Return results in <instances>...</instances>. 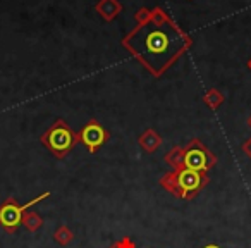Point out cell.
Segmentation results:
<instances>
[{"instance_id": "cell-11", "label": "cell", "mask_w": 251, "mask_h": 248, "mask_svg": "<svg viewBox=\"0 0 251 248\" xmlns=\"http://www.w3.org/2000/svg\"><path fill=\"white\" fill-rule=\"evenodd\" d=\"M222 100H224V97L219 93V91H210V93L205 97V102L210 105V107H213V109L219 107V105L222 104Z\"/></svg>"}, {"instance_id": "cell-10", "label": "cell", "mask_w": 251, "mask_h": 248, "mask_svg": "<svg viewBox=\"0 0 251 248\" xmlns=\"http://www.w3.org/2000/svg\"><path fill=\"white\" fill-rule=\"evenodd\" d=\"M164 159L172 169L182 167V148L181 147H174L171 152H167V154H165Z\"/></svg>"}, {"instance_id": "cell-15", "label": "cell", "mask_w": 251, "mask_h": 248, "mask_svg": "<svg viewBox=\"0 0 251 248\" xmlns=\"http://www.w3.org/2000/svg\"><path fill=\"white\" fill-rule=\"evenodd\" d=\"M248 66H250V69H251V60H250V64H248Z\"/></svg>"}, {"instance_id": "cell-7", "label": "cell", "mask_w": 251, "mask_h": 248, "mask_svg": "<svg viewBox=\"0 0 251 248\" xmlns=\"http://www.w3.org/2000/svg\"><path fill=\"white\" fill-rule=\"evenodd\" d=\"M160 143H162V138L158 137L153 130L145 131V133L140 137V145L147 154H153V152L160 147Z\"/></svg>"}, {"instance_id": "cell-16", "label": "cell", "mask_w": 251, "mask_h": 248, "mask_svg": "<svg viewBox=\"0 0 251 248\" xmlns=\"http://www.w3.org/2000/svg\"><path fill=\"white\" fill-rule=\"evenodd\" d=\"M248 122H250V126H251V117H250V121H248Z\"/></svg>"}, {"instance_id": "cell-6", "label": "cell", "mask_w": 251, "mask_h": 248, "mask_svg": "<svg viewBox=\"0 0 251 248\" xmlns=\"http://www.w3.org/2000/svg\"><path fill=\"white\" fill-rule=\"evenodd\" d=\"M77 140L88 148L90 154H95L105 141L108 140V131L98 121H90L84 124L83 130L77 133Z\"/></svg>"}, {"instance_id": "cell-9", "label": "cell", "mask_w": 251, "mask_h": 248, "mask_svg": "<svg viewBox=\"0 0 251 248\" xmlns=\"http://www.w3.org/2000/svg\"><path fill=\"white\" fill-rule=\"evenodd\" d=\"M53 240H55V243H59L60 247H67V245L74 240L73 229H69L66 224H60V226L53 231Z\"/></svg>"}, {"instance_id": "cell-1", "label": "cell", "mask_w": 251, "mask_h": 248, "mask_svg": "<svg viewBox=\"0 0 251 248\" xmlns=\"http://www.w3.org/2000/svg\"><path fill=\"white\" fill-rule=\"evenodd\" d=\"M129 52L155 76H160L188 47V38L165 18H151L124 40Z\"/></svg>"}, {"instance_id": "cell-3", "label": "cell", "mask_w": 251, "mask_h": 248, "mask_svg": "<svg viewBox=\"0 0 251 248\" xmlns=\"http://www.w3.org/2000/svg\"><path fill=\"white\" fill-rule=\"evenodd\" d=\"M40 141L49 148L53 157L64 159L79 140H77V135L66 124V121L57 119L50 126V130L42 135Z\"/></svg>"}, {"instance_id": "cell-4", "label": "cell", "mask_w": 251, "mask_h": 248, "mask_svg": "<svg viewBox=\"0 0 251 248\" xmlns=\"http://www.w3.org/2000/svg\"><path fill=\"white\" fill-rule=\"evenodd\" d=\"M49 196H50V192H45L36 196V198H33L31 202L25 203V205H21V203L16 198H12V196L5 198L4 202L0 203V227H4L9 234H14L16 231L19 229V226L23 224V217H25V214L29 210V207L36 205L38 202L49 198Z\"/></svg>"}, {"instance_id": "cell-2", "label": "cell", "mask_w": 251, "mask_h": 248, "mask_svg": "<svg viewBox=\"0 0 251 248\" xmlns=\"http://www.w3.org/2000/svg\"><path fill=\"white\" fill-rule=\"evenodd\" d=\"M210 183L208 172L193 171L188 167L174 169L160 178V186L167 193L181 200H193Z\"/></svg>"}, {"instance_id": "cell-12", "label": "cell", "mask_w": 251, "mask_h": 248, "mask_svg": "<svg viewBox=\"0 0 251 248\" xmlns=\"http://www.w3.org/2000/svg\"><path fill=\"white\" fill-rule=\"evenodd\" d=\"M108 248H136V243H134L129 236H124V238H121V240L114 241Z\"/></svg>"}, {"instance_id": "cell-5", "label": "cell", "mask_w": 251, "mask_h": 248, "mask_svg": "<svg viewBox=\"0 0 251 248\" xmlns=\"http://www.w3.org/2000/svg\"><path fill=\"white\" fill-rule=\"evenodd\" d=\"M217 164V157L198 140H191L182 148V167L208 172Z\"/></svg>"}, {"instance_id": "cell-8", "label": "cell", "mask_w": 251, "mask_h": 248, "mask_svg": "<svg viewBox=\"0 0 251 248\" xmlns=\"http://www.w3.org/2000/svg\"><path fill=\"white\" fill-rule=\"evenodd\" d=\"M23 226L29 231V233H36L40 227L43 226V219L38 212H33V210H28L23 217Z\"/></svg>"}, {"instance_id": "cell-13", "label": "cell", "mask_w": 251, "mask_h": 248, "mask_svg": "<svg viewBox=\"0 0 251 248\" xmlns=\"http://www.w3.org/2000/svg\"><path fill=\"white\" fill-rule=\"evenodd\" d=\"M243 150H244V154H246L248 157L251 159V138H250V140L246 141V143L243 145Z\"/></svg>"}, {"instance_id": "cell-14", "label": "cell", "mask_w": 251, "mask_h": 248, "mask_svg": "<svg viewBox=\"0 0 251 248\" xmlns=\"http://www.w3.org/2000/svg\"><path fill=\"white\" fill-rule=\"evenodd\" d=\"M203 248H220L219 245H206V247H203Z\"/></svg>"}]
</instances>
